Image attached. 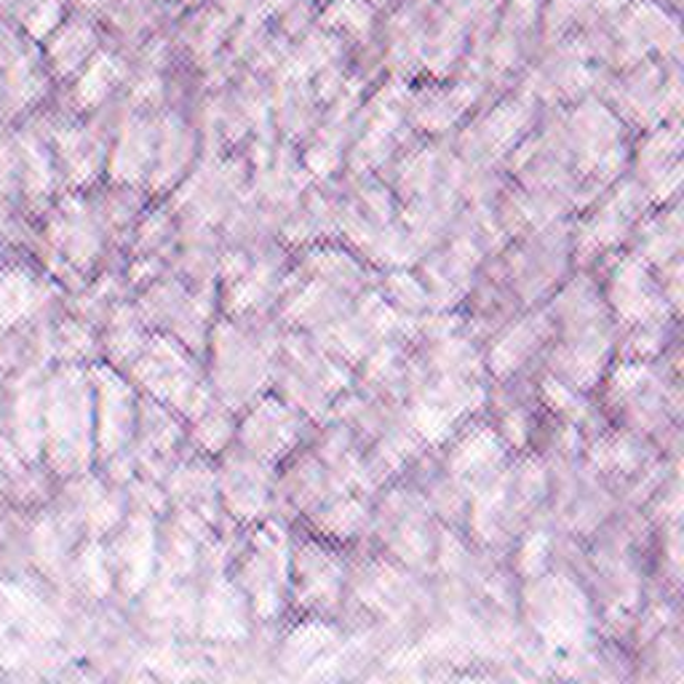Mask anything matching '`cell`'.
Returning <instances> with one entry per match:
<instances>
[{
	"mask_svg": "<svg viewBox=\"0 0 684 684\" xmlns=\"http://www.w3.org/2000/svg\"><path fill=\"white\" fill-rule=\"evenodd\" d=\"M538 326L535 329H529V326H519L516 329V335L505 337V340L497 345L495 348V369L501 374L511 372V369L519 367V361L524 359L527 354H532L535 348H538Z\"/></svg>",
	"mask_w": 684,
	"mask_h": 684,
	"instance_id": "11",
	"label": "cell"
},
{
	"mask_svg": "<svg viewBox=\"0 0 684 684\" xmlns=\"http://www.w3.org/2000/svg\"><path fill=\"white\" fill-rule=\"evenodd\" d=\"M615 302H618V307L626 316H631V322H642V316L652 313L650 283H647L642 268L626 265L624 270H618V279H615Z\"/></svg>",
	"mask_w": 684,
	"mask_h": 684,
	"instance_id": "9",
	"label": "cell"
},
{
	"mask_svg": "<svg viewBox=\"0 0 684 684\" xmlns=\"http://www.w3.org/2000/svg\"><path fill=\"white\" fill-rule=\"evenodd\" d=\"M128 548H132L134 553L150 551V548H147V546H139V543H137V532L128 535ZM139 562H142V557H126V564H128V570H132V572H137V570H139Z\"/></svg>",
	"mask_w": 684,
	"mask_h": 684,
	"instance_id": "13",
	"label": "cell"
},
{
	"mask_svg": "<svg viewBox=\"0 0 684 684\" xmlns=\"http://www.w3.org/2000/svg\"><path fill=\"white\" fill-rule=\"evenodd\" d=\"M300 439V421L287 404L262 402L246 417L242 428V441L246 452L257 455L262 460L283 458Z\"/></svg>",
	"mask_w": 684,
	"mask_h": 684,
	"instance_id": "3",
	"label": "cell"
},
{
	"mask_svg": "<svg viewBox=\"0 0 684 684\" xmlns=\"http://www.w3.org/2000/svg\"><path fill=\"white\" fill-rule=\"evenodd\" d=\"M137 374L147 391L156 393L164 404H175L177 410L190 412L193 417L209 410V393L195 372L193 361L175 343L158 340L142 350Z\"/></svg>",
	"mask_w": 684,
	"mask_h": 684,
	"instance_id": "2",
	"label": "cell"
},
{
	"mask_svg": "<svg viewBox=\"0 0 684 684\" xmlns=\"http://www.w3.org/2000/svg\"><path fill=\"white\" fill-rule=\"evenodd\" d=\"M199 417H201V423H199V430H195V439L206 447V452H220V449L227 444V439L233 436L231 423L225 421V415H214V412H209V410Z\"/></svg>",
	"mask_w": 684,
	"mask_h": 684,
	"instance_id": "12",
	"label": "cell"
},
{
	"mask_svg": "<svg viewBox=\"0 0 684 684\" xmlns=\"http://www.w3.org/2000/svg\"><path fill=\"white\" fill-rule=\"evenodd\" d=\"M132 391L108 372L100 380V441L108 455L119 452L123 441L132 436L134 425Z\"/></svg>",
	"mask_w": 684,
	"mask_h": 684,
	"instance_id": "7",
	"label": "cell"
},
{
	"mask_svg": "<svg viewBox=\"0 0 684 684\" xmlns=\"http://www.w3.org/2000/svg\"><path fill=\"white\" fill-rule=\"evenodd\" d=\"M222 495L227 508L242 519H255L270 501L268 460L257 455H238L222 468Z\"/></svg>",
	"mask_w": 684,
	"mask_h": 684,
	"instance_id": "5",
	"label": "cell"
},
{
	"mask_svg": "<svg viewBox=\"0 0 684 684\" xmlns=\"http://www.w3.org/2000/svg\"><path fill=\"white\" fill-rule=\"evenodd\" d=\"M265 363L260 348L242 337H220L214 343V372L217 388L227 402H242L265 380Z\"/></svg>",
	"mask_w": 684,
	"mask_h": 684,
	"instance_id": "4",
	"label": "cell"
},
{
	"mask_svg": "<svg viewBox=\"0 0 684 684\" xmlns=\"http://www.w3.org/2000/svg\"><path fill=\"white\" fill-rule=\"evenodd\" d=\"M298 588L307 607H332L343 591V567L322 546L298 551Z\"/></svg>",
	"mask_w": 684,
	"mask_h": 684,
	"instance_id": "6",
	"label": "cell"
},
{
	"mask_svg": "<svg viewBox=\"0 0 684 684\" xmlns=\"http://www.w3.org/2000/svg\"><path fill=\"white\" fill-rule=\"evenodd\" d=\"M497 455L501 452H497L495 439L486 434H479L473 436V439H468L463 447H460V452L455 455V468H458L460 476L482 479L490 468H495Z\"/></svg>",
	"mask_w": 684,
	"mask_h": 684,
	"instance_id": "10",
	"label": "cell"
},
{
	"mask_svg": "<svg viewBox=\"0 0 684 684\" xmlns=\"http://www.w3.org/2000/svg\"><path fill=\"white\" fill-rule=\"evenodd\" d=\"M279 546L276 540L262 538L260 546H257V553H251L249 564H246L244 575H246V585H249L251 596H255V604L260 613H276L279 607V591H281V581H279Z\"/></svg>",
	"mask_w": 684,
	"mask_h": 684,
	"instance_id": "8",
	"label": "cell"
},
{
	"mask_svg": "<svg viewBox=\"0 0 684 684\" xmlns=\"http://www.w3.org/2000/svg\"><path fill=\"white\" fill-rule=\"evenodd\" d=\"M83 374L61 372L52 380L46 410H43V436L48 455L61 473H76L89 460V388Z\"/></svg>",
	"mask_w": 684,
	"mask_h": 684,
	"instance_id": "1",
	"label": "cell"
}]
</instances>
